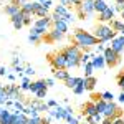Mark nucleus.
Wrapping results in <instances>:
<instances>
[{
	"mask_svg": "<svg viewBox=\"0 0 124 124\" xmlns=\"http://www.w3.org/2000/svg\"><path fill=\"white\" fill-rule=\"evenodd\" d=\"M12 65H13V68L20 66V58H13V63H12Z\"/></svg>",
	"mask_w": 124,
	"mask_h": 124,
	"instance_id": "49530a36",
	"label": "nucleus"
},
{
	"mask_svg": "<svg viewBox=\"0 0 124 124\" xmlns=\"http://www.w3.org/2000/svg\"><path fill=\"white\" fill-rule=\"evenodd\" d=\"M85 91H86V89H85V85H83V81H81V83H78L76 88L73 89V93H75V94H83Z\"/></svg>",
	"mask_w": 124,
	"mask_h": 124,
	"instance_id": "72a5a7b5",
	"label": "nucleus"
},
{
	"mask_svg": "<svg viewBox=\"0 0 124 124\" xmlns=\"http://www.w3.org/2000/svg\"><path fill=\"white\" fill-rule=\"evenodd\" d=\"M27 124H43V117L41 116H35V117H28Z\"/></svg>",
	"mask_w": 124,
	"mask_h": 124,
	"instance_id": "473e14b6",
	"label": "nucleus"
},
{
	"mask_svg": "<svg viewBox=\"0 0 124 124\" xmlns=\"http://www.w3.org/2000/svg\"><path fill=\"white\" fill-rule=\"evenodd\" d=\"M33 73H35V70H33L31 66H27V68H25V76H30V75H33Z\"/></svg>",
	"mask_w": 124,
	"mask_h": 124,
	"instance_id": "a19ab883",
	"label": "nucleus"
},
{
	"mask_svg": "<svg viewBox=\"0 0 124 124\" xmlns=\"http://www.w3.org/2000/svg\"><path fill=\"white\" fill-rule=\"evenodd\" d=\"M73 43L78 48H81V50H89L94 45H98V40H96V37L93 33L85 31V30H81V28H76L75 33H73Z\"/></svg>",
	"mask_w": 124,
	"mask_h": 124,
	"instance_id": "f257e3e1",
	"label": "nucleus"
},
{
	"mask_svg": "<svg viewBox=\"0 0 124 124\" xmlns=\"http://www.w3.org/2000/svg\"><path fill=\"white\" fill-rule=\"evenodd\" d=\"M50 116H53V117H56L58 121L60 119H65V114H66V108H61V106H56L53 111H48Z\"/></svg>",
	"mask_w": 124,
	"mask_h": 124,
	"instance_id": "6ab92c4d",
	"label": "nucleus"
},
{
	"mask_svg": "<svg viewBox=\"0 0 124 124\" xmlns=\"http://www.w3.org/2000/svg\"><path fill=\"white\" fill-rule=\"evenodd\" d=\"M111 48L114 50L117 55H123L124 53V35H119V37L111 40Z\"/></svg>",
	"mask_w": 124,
	"mask_h": 124,
	"instance_id": "9d476101",
	"label": "nucleus"
},
{
	"mask_svg": "<svg viewBox=\"0 0 124 124\" xmlns=\"http://www.w3.org/2000/svg\"><path fill=\"white\" fill-rule=\"evenodd\" d=\"M61 2V5H65V7H70L71 3H70V0H60Z\"/></svg>",
	"mask_w": 124,
	"mask_h": 124,
	"instance_id": "de8ad7c7",
	"label": "nucleus"
},
{
	"mask_svg": "<svg viewBox=\"0 0 124 124\" xmlns=\"http://www.w3.org/2000/svg\"><path fill=\"white\" fill-rule=\"evenodd\" d=\"M2 91H5V88H3V85L0 83V93H2Z\"/></svg>",
	"mask_w": 124,
	"mask_h": 124,
	"instance_id": "6e6d98bb",
	"label": "nucleus"
},
{
	"mask_svg": "<svg viewBox=\"0 0 124 124\" xmlns=\"http://www.w3.org/2000/svg\"><path fill=\"white\" fill-rule=\"evenodd\" d=\"M20 10H22V8H20V7L17 5V3H8V5L5 7V13L8 15L10 18H12L13 15H17V13H18Z\"/></svg>",
	"mask_w": 124,
	"mask_h": 124,
	"instance_id": "a878e982",
	"label": "nucleus"
},
{
	"mask_svg": "<svg viewBox=\"0 0 124 124\" xmlns=\"http://www.w3.org/2000/svg\"><path fill=\"white\" fill-rule=\"evenodd\" d=\"M46 86H48V88L55 86V78H48V79H46Z\"/></svg>",
	"mask_w": 124,
	"mask_h": 124,
	"instance_id": "79ce46f5",
	"label": "nucleus"
},
{
	"mask_svg": "<svg viewBox=\"0 0 124 124\" xmlns=\"http://www.w3.org/2000/svg\"><path fill=\"white\" fill-rule=\"evenodd\" d=\"M33 15H37L40 18L48 17V8L43 3H40V2H33Z\"/></svg>",
	"mask_w": 124,
	"mask_h": 124,
	"instance_id": "f8f14e48",
	"label": "nucleus"
},
{
	"mask_svg": "<svg viewBox=\"0 0 124 124\" xmlns=\"http://www.w3.org/2000/svg\"><path fill=\"white\" fill-rule=\"evenodd\" d=\"M53 28L58 30V31H60V33H63V35H66L68 23L65 22V20H55V22H53Z\"/></svg>",
	"mask_w": 124,
	"mask_h": 124,
	"instance_id": "aec40b11",
	"label": "nucleus"
},
{
	"mask_svg": "<svg viewBox=\"0 0 124 124\" xmlns=\"http://www.w3.org/2000/svg\"><path fill=\"white\" fill-rule=\"evenodd\" d=\"M48 58H50V63L55 70H68L66 58L63 55V51H53L48 55Z\"/></svg>",
	"mask_w": 124,
	"mask_h": 124,
	"instance_id": "39448f33",
	"label": "nucleus"
},
{
	"mask_svg": "<svg viewBox=\"0 0 124 124\" xmlns=\"http://www.w3.org/2000/svg\"><path fill=\"white\" fill-rule=\"evenodd\" d=\"M23 13V12H22ZM23 23L25 25H31V15L30 13H23Z\"/></svg>",
	"mask_w": 124,
	"mask_h": 124,
	"instance_id": "58836bf2",
	"label": "nucleus"
},
{
	"mask_svg": "<svg viewBox=\"0 0 124 124\" xmlns=\"http://www.w3.org/2000/svg\"><path fill=\"white\" fill-rule=\"evenodd\" d=\"M63 37H65L63 33H60L58 30L53 28V30H50L46 35H45V40H46L48 43H53V41H60V40L63 38Z\"/></svg>",
	"mask_w": 124,
	"mask_h": 124,
	"instance_id": "4468645a",
	"label": "nucleus"
},
{
	"mask_svg": "<svg viewBox=\"0 0 124 124\" xmlns=\"http://www.w3.org/2000/svg\"><path fill=\"white\" fill-rule=\"evenodd\" d=\"M121 18H123V22H124V10L121 12Z\"/></svg>",
	"mask_w": 124,
	"mask_h": 124,
	"instance_id": "4d7b16f0",
	"label": "nucleus"
},
{
	"mask_svg": "<svg viewBox=\"0 0 124 124\" xmlns=\"http://www.w3.org/2000/svg\"><path fill=\"white\" fill-rule=\"evenodd\" d=\"M93 71H94L93 63H91V61H89V63H86V65H85V76H93Z\"/></svg>",
	"mask_w": 124,
	"mask_h": 124,
	"instance_id": "c756f323",
	"label": "nucleus"
},
{
	"mask_svg": "<svg viewBox=\"0 0 124 124\" xmlns=\"http://www.w3.org/2000/svg\"><path fill=\"white\" fill-rule=\"evenodd\" d=\"M109 5L106 3V0H94V12H98V15L101 13V12H104Z\"/></svg>",
	"mask_w": 124,
	"mask_h": 124,
	"instance_id": "cd10ccee",
	"label": "nucleus"
},
{
	"mask_svg": "<svg viewBox=\"0 0 124 124\" xmlns=\"http://www.w3.org/2000/svg\"><path fill=\"white\" fill-rule=\"evenodd\" d=\"M28 123V116L25 113H13V119H12V124H27Z\"/></svg>",
	"mask_w": 124,
	"mask_h": 124,
	"instance_id": "a211bd4d",
	"label": "nucleus"
},
{
	"mask_svg": "<svg viewBox=\"0 0 124 124\" xmlns=\"http://www.w3.org/2000/svg\"><path fill=\"white\" fill-rule=\"evenodd\" d=\"M43 5H45L46 8H50V7H51V0H45V2H43Z\"/></svg>",
	"mask_w": 124,
	"mask_h": 124,
	"instance_id": "09e8293b",
	"label": "nucleus"
},
{
	"mask_svg": "<svg viewBox=\"0 0 124 124\" xmlns=\"http://www.w3.org/2000/svg\"><path fill=\"white\" fill-rule=\"evenodd\" d=\"M103 116L108 117V119L119 117V116H121V109L117 108V104H116L114 101H111V103H108V104H106V109H104V113H103Z\"/></svg>",
	"mask_w": 124,
	"mask_h": 124,
	"instance_id": "6e6552de",
	"label": "nucleus"
},
{
	"mask_svg": "<svg viewBox=\"0 0 124 124\" xmlns=\"http://www.w3.org/2000/svg\"><path fill=\"white\" fill-rule=\"evenodd\" d=\"M98 51H101V53H103V51H104V46H103V45H98Z\"/></svg>",
	"mask_w": 124,
	"mask_h": 124,
	"instance_id": "5fc2aeb1",
	"label": "nucleus"
},
{
	"mask_svg": "<svg viewBox=\"0 0 124 124\" xmlns=\"http://www.w3.org/2000/svg\"><path fill=\"white\" fill-rule=\"evenodd\" d=\"M91 60H93V55H91V53H88V51L83 53V56H81V66H85L86 63H89Z\"/></svg>",
	"mask_w": 124,
	"mask_h": 124,
	"instance_id": "7c9ffc66",
	"label": "nucleus"
},
{
	"mask_svg": "<svg viewBox=\"0 0 124 124\" xmlns=\"http://www.w3.org/2000/svg\"><path fill=\"white\" fill-rule=\"evenodd\" d=\"M51 20L55 22V20H65L68 25L70 23H73L75 22V17L70 13V10H68V7H65V5H56L55 7V12H53V17H51Z\"/></svg>",
	"mask_w": 124,
	"mask_h": 124,
	"instance_id": "20e7f679",
	"label": "nucleus"
},
{
	"mask_svg": "<svg viewBox=\"0 0 124 124\" xmlns=\"http://www.w3.org/2000/svg\"><path fill=\"white\" fill-rule=\"evenodd\" d=\"M83 81V78H75V76H70L65 81V85H66V88H70V89H75L76 88V85L78 83H81Z\"/></svg>",
	"mask_w": 124,
	"mask_h": 124,
	"instance_id": "bb28decb",
	"label": "nucleus"
},
{
	"mask_svg": "<svg viewBox=\"0 0 124 124\" xmlns=\"http://www.w3.org/2000/svg\"><path fill=\"white\" fill-rule=\"evenodd\" d=\"M46 104H48V108H56V101H55V99H50V101H48V103H46Z\"/></svg>",
	"mask_w": 124,
	"mask_h": 124,
	"instance_id": "37998d69",
	"label": "nucleus"
},
{
	"mask_svg": "<svg viewBox=\"0 0 124 124\" xmlns=\"http://www.w3.org/2000/svg\"><path fill=\"white\" fill-rule=\"evenodd\" d=\"M103 124H113V119H108V117H104V119H103Z\"/></svg>",
	"mask_w": 124,
	"mask_h": 124,
	"instance_id": "3c124183",
	"label": "nucleus"
},
{
	"mask_svg": "<svg viewBox=\"0 0 124 124\" xmlns=\"http://www.w3.org/2000/svg\"><path fill=\"white\" fill-rule=\"evenodd\" d=\"M37 2H40V3H43V2H45V0H37Z\"/></svg>",
	"mask_w": 124,
	"mask_h": 124,
	"instance_id": "13d9d810",
	"label": "nucleus"
},
{
	"mask_svg": "<svg viewBox=\"0 0 124 124\" xmlns=\"http://www.w3.org/2000/svg\"><path fill=\"white\" fill-rule=\"evenodd\" d=\"M117 86L123 89V93H124V73H119L117 75Z\"/></svg>",
	"mask_w": 124,
	"mask_h": 124,
	"instance_id": "f704fd0d",
	"label": "nucleus"
},
{
	"mask_svg": "<svg viewBox=\"0 0 124 124\" xmlns=\"http://www.w3.org/2000/svg\"><path fill=\"white\" fill-rule=\"evenodd\" d=\"M5 93L8 96L10 101H20L22 99V94H20V88L17 85H8L5 86Z\"/></svg>",
	"mask_w": 124,
	"mask_h": 124,
	"instance_id": "1a4fd4ad",
	"label": "nucleus"
},
{
	"mask_svg": "<svg viewBox=\"0 0 124 124\" xmlns=\"http://www.w3.org/2000/svg\"><path fill=\"white\" fill-rule=\"evenodd\" d=\"M98 40V43H104V41H111L113 38H116V31L109 25H106V23H101V25H98L94 30V33H93Z\"/></svg>",
	"mask_w": 124,
	"mask_h": 124,
	"instance_id": "7ed1b4c3",
	"label": "nucleus"
},
{
	"mask_svg": "<svg viewBox=\"0 0 124 124\" xmlns=\"http://www.w3.org/2000/svg\"><path fill=\"white\" fill-rule=\"evenodd\" d=\"M0 75H2V76H3V75H7V70H5V68H3V66L0 68Z\"/></svg>",
	"mask_w": 124,
	"mask_h": 124,
	"instance_id": "864d4df0",
	"label": "nucleus"
},
{
	"mask_svg": "<svg viewBox=\"0 0 124 124\" xmlns=\"http://www.w3.org/2000/svg\"><path fill=\"white\" fill-rule=\"evenodd\" d=\"M94 104H96V109H98V113H101V114H103V113H104V109H106V104H108V103H106L104 99H99V101H96Z\"/></svg>",
	"mask_w": 124,
	"mask_h": 124,
	"instance_id": "c85d7f7f",
	"label": "nucleus"
},
{
	"mask_svg": "<svg viewBox=\"0 0 124 124\" xmlns=\"http://www.w3.org/2000/svg\"><path fill=\"white\" fill-rule=\"evenodd\" d=\"M91 63H93L94 70H101V68L106 66V61H104V56H103V55H98V56H94L93 60H91Z\"/></svg>",
	"mask_w": 124,
	"mask_h": 124,
	"instance_id": "5701e85b",
	"label": "nucleus"
},
{
	"mask_svg": "<svg viewBox=\"0 0 124 124\" xmlns=\"http://www.w3.org/2000/svg\"><path fill=\"white\" fill-rule=\"evenodd\" d=\"M93 13H94V0H83L81 5L78 7V15H79V18L91 17Z\"/></svg>",
	"mask_w": 124,
	"mask_h": 124,
	"instance_id": "0eeeda50",
	"label": "nucleus"
},
{
	"mask_svg": "<svg viewBox=\"0 0 124 124\" xmlns=\"http://www.w3.org/2000/svg\"><path fill=\"white\" fill-rule=\"evenodd\" d=\"M83 85H85V89L86 91H93L98 85V81H96L94 76H85L83 78Z\"/></svg>",
	"mask_w": 124,
	"mask_h": 124,
	"instance_id": "f3484780",
	"label": "nucleus"
},
{
	"mask_svg": "<svg viewBox=\"0 0 124 124\" xmlns=\"http://www.w3.org/2000/svg\"><path fill=\"white\" fill-rule=\"evenodd\" d=\"M12 119H13V113L3 109L0 114V124H12Z\"/></svg>",
	"mask_w": 124,
	"mask_h": 124,
	"instance_id": "b1692460",
	"label": "nucleus"
},
{
	"mask_svg": "<svg viewBox=\"0 0 124 124\" xmlns=\"http://www.w3.org/2000/svg\"><path fill=\"white\" fill-rule=\"evenodd\" d=\"M114 10H117V12H123V10H124V0H116Z\"/></svg>",
	"mask_w": 124,
	"mask_h": 124,
	"instance_id": "4c0bfd02",
	"label": "nucleus"
},
{
	"mask_svg": "<svg viewBox=\"0 0 124 124\" xmlns=\"http://www.w3.org/2000/svg\"><path fill=\"white\" fill-rule=\"evenodd\" d=\"M20 89H30V79L28 76H23V83L20 86Z\"/></svg>",
	"mask_w": 124,
	"mask_h": 124,
	"instance_id": "c9c22d12",
	"label": "nucleus"
},
{
	"mask_svg": "<svg viewBox=\"0 0 124 124\" xmlns=\"http://www.w3.org/2000/svg\"><path fill=\"white\" fill-rule=\"evenodd\" d=\"M43 89H48L46 86V79H38V81H35V83H31L30 85V91L31 93H40V91H43Z\"/></svg>",
	"mask_w": 124,
	"mask_h": 124,
	"instance_id": "ddd939ff",
	"label": "nucleus"
},
{
	"mask_svg": "<svg viewBox=\"0 0 124 124\" xmlns=\"http://www.w3.org/2000/svg\"><path fill=\"white\" fill-rule=\"evenodd\" d=\"M68 124H79V121H78L76 117H73V116H71V117L68 119Z\"/></svg>",
	"mask_w": 124,
	"mask_h": 124,
	"instance_id": "c03bdc74",
	"label": "nucleus"
},
{
	"mask_svg": "<svg viewBox=\"0 0 124 124\" xmlns=\"http://www.w3.org/2000/svg\"><path fill=\"white\" fill-rule=\"evenodd\" d=\"M101 99H104L106 103H111V101H114V94L113 93H109V91H106L101 94Z\"/></svg>",
	"mask_w": 124,
	"mask_h": 124,
	"instance_id": "2f4dec72",
	"label": "nucleus"
},
{
	"mask_svg": "<svg viewBox=\"0 0 124 124\" xmlns=\"http://www.w3.org/2000/svg\"><path fill=\"white\" fill-rule=\"evenodd\" d=\"M113 124H124V117H123V116L114 117V119H113Z\"/></svg>",
	"mask_w": 124,
	"mask_h": 124,
	"instance_id": "ea45409f",
	"label": "nucleus"
},
{
	"mask_svg": "<svg viewBox=\"0 0 124 124\" xmlns=\"http://www.w3.org/2000/svg\"><path fill=\"white\" fill-rule=\"evenodd\" d=\"M117 99H119V103H123V104H124V93H123V91H121V94H119Z\"/></svg>",
	"mask_w": 124,
	"mask_h": 124,
	"instance_id": "603ef678",
	"label": "nucleus"
},
{
	"mask_svg": "<svg viewBox=\"0 0 124 124\" xmlns=\"http://www.w3.org/2000/svg\"><path fill=\"white\" fill-rule=\"evenodd\" d=\"M114 13L116 10L113 7H108L104 12H101L99 15H98V20L101 22V23H104V22H111V20H114Z\"/></svg>",
	"mask_w": 124,
	"mask_h": 124,
	"instance_id": "9b49d317",
	"label": "nucleus"
},
{
	"mask_svg": "<svg viewBox=\"0 0 124 124\" xmlns=\"http://www.w3.org/2000/svg\"><path fill=\"white\" fill-rule=\"evenodd\" d=\"M123 117H124V116H123Z\"/></svg>",
	"mask_w": 124,
	"mask_h": 124,
	"instance_id": "680f3d73",
	"label": "nucleus"
},
{
	"mask_svg": "<svg viewBox=\"0 0 124 124\" xmlns=\"http://www.w3.org/2000/svg\"><path fill=\"white\" fill-rule=\"evenodd\" d=\"M61 51H63L65 58H66L68 70L81 66V56H83V51H81V48H78L76 45H70V46H65L63 50H61Z\"/></svg>",
	"mask_w": 124,
	"mask_h": 124,
	"instance_id": "f03ea898",
	"label": "nucleus"
},
{
	"mask_svg": "<svg viewBox=\"0 0 124 124\" xmlns=\"http://www.w3.org/2000/svg\"><path fill=\"white\" fill-rule=\"evenodd\" d=\"M81 2H83V0H70V3H71V5H76V7L81 5Z\"/></svg>",
	"mask_w": 124,
	"mask_h": 124,
	"instance_id": "a18cd8bd",
	"label": "nucleus"
},
{
	"mask_svg": "<svg viewBox=\"0 0 124 124\" xmlns=\"http://www.w3.org/2000/svg\"><path fill=\"white\" fill-rule=\"evenodd\" d=\"M111 28L114 30V31H119L121 35H124V22L123 20H111V25H109Z\"/></svg>",
	"mask_w": 124,
	"mask_h": 124,
	"instance_id": "393cba45",
	"label": "nucleus"
},
{
	"mask_svg": "<svg viewBox=\"0 0 124 124\" xmlns=\"http://www.w3.org/2000/svg\"><path fill=\"white\" fill-rule=\"evenodd\" d=\"M28 106H30V108H33V109H37V111H45V113H46L48 109H50V108H48V104H45V103H43L41 99L31 101V103H30Z\"/></svg>",
	"mask_w": 124,
	"mask_h": 124,
	"instance_id": "4be33fe9",
	"label": "nucleus"
},
{
	"mask_svg": "<svg viewBox=\"0 0 124 124\" xmlns=\"http://www.w3.org/2000/svg\"><path fill=\"white\" fill-rule=\"evenodd\" d=\"M103 56H104L106 65H108V66H111V68H114L116 65H119V61H121V55H117V53H116V51H114L111 46L104 48Z\"/></svg>",
	"mask_w": 124,
	"mask_h": 124,
	"instance_id": "423d86ee",
	"label": "nucleus"
},
{
	"mask_svg": "<svg viewBox=\"0 0 124 124\" xmlns=\"http://www.w3.org/2000/svg\"><path fill=\"white\" fill-rule=\"evenodd\" d=\"M28 41L30 43H40V41H41V37H37V35H31V33H30L28 35Z\"/></svg>",
	"mask_w": 124,
	"mask_h": 124,
	"instance_id": "e433bc0d",
	"label": "nucleus"
},
{
	"mask_svg": "<svg viewBox=\"0 0 124 124\" xmlns=\"http://www.w3.org/2000/svg\"><path fill=\"white\" fill-rule=\"evenodd\" d=\"M2 111H3V109H2V108H0V114H2Z\"/></svg>",
	"mask_w": 124,
	"mask_h": 124,
	"instance_id": "052dcab7",
	"label": "nucleus"
},
{
	"mask_svg": "<svg viewBox=\"0 0 124 124\" xmlns=\"http://www.w3.org/2000/svg\"><path fill=\"white\" fill-rule=\"evenodd\" d=\"M15 71H17V75H22V71H23V68H22V66H15Z\"/></svg>",
	"mask_w": 124,
	"mask_h": 124,
	"instance_id": "8fccbe9b",
	"label": "nucleus"
},
{
	"mask_svg": "<svg viewBox=\"0 0 124 124\" xmlns=\"http://www.w3.org/2000/svg\"><path fill=\"white\" fill-rule=\"evenodd\" d=\"M53 78L60 79V81H66L68 78H70V73H68L66 70H55L53 68Z\"/></svg>",
	"mask_w": 124,
	"mask_h": 124,
	"instance_id": "412c9836",
	"label": "nucleus"
},
{
	"mask_svg": "<svg viewBox=\"0 0 124 124\" xmlns=\"http://www.w3.org/2000/svg\"><path fill=\"white\" fill-rule=\"evenodd\" d=\"M12 25H13V28L15 30H20L22 27H25V23H23V13H22V10H20L17 15H13L12 17Z\"/></svg>",
	"mask_w": 124,
	"mask_h": 124,
	"instance_id": "dca6fc26",
	"label": "nucleus"
},
{
	"mask_svg": "<svg viewBox=\"0 0 124 124\" xmlns=\"http://www.w3.org/2000/svg\"><path fill=\"white\" fill-rule=\"evenodd\" d=\"M83 114L85 116H96L98 114V109H96V104L93 101H88L85 106H83ZM101 114V113H99Z\"/></svg>",
	"mask_w": 124,
	"mask_h": 124,
	"instance_id": "2eb2a0df",
	"label": "nucleus"
},
{
	"mask_svg": "<svg viewBox=\"0 0 124 124\" xmlns=\"http://www.w3.org/2000/svg\"><path fill=\"white\" fill-rule=\"evenodd\" d=\"M79 124H89V123H86V121H85V123H79Z\"/></svg>",
	"mask_w": 124,
	"mask_h": 124,
	"instance_id": "bf43d9fd",
	"label": "nucleus"
}]
</instances>
